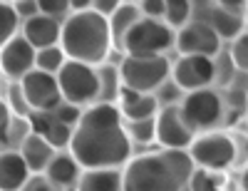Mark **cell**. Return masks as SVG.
Returning <instances> with one entry per match:
<instances>
[{
    "mask_svg": "<svg viewBox=\"0 0 248 191\" xmlns=\"http://www.w3.org/2000/svg\"><path fill=\"white\" fill-rule=\"evenodd\" d=\"M70 152L82 169H119L132 159V139L119 104L94 102L75 124Z\"/></svg>",
    "mask_w": 248,
    "mask_h": 191,
    "instance_id": "6da1fadb",
    "label": "cell"
},
{
    "mask_svg": "<svg viewBox=\"0 0 248 191\" xmlns=\"http://www.w3.org/2000/svg\"><path fill=\"white\" fill-rule=\"evenodd\" d=\"M194 159L184 149H159L129 159L122 169L124 191H184L194 174Z\"/></svg>",
    "mask_w": 248,
    "mask_h": 191,
    "instance_id": "7a4b0ae2",
    "label": "cell"
},
{
    "mask_svg": "<svg viewBox=\"0 0 248 191\" xmlns=\"http://www.w3.org/2000/svg\"><path fill=\"white\" fill-rule=\"evenodd\" d=\"M112 42L114 40H112V30H109V17L99 15L97 10L72 13L62 23L60 45L67 52L70 60L102 65L109 57Z\"/></svg>",
    "mask_w": 248,
    "mask_h": 191,
    "instance_id": "3957f363",
    "label": "cell"
},
{
    "mask_svg": "<svg viewBox=\"0 0 248 191\" xmlns=\"http://www.w3.org/2000/svg\"><path fill=\"white\" fill-rule=\"evenodd\" d=\"M119 72L127 87L156 95L161 84L171 80V62L167 55H124Z\"/></svg>",
    "mask_w": 248,
    "mask_h": 191,
    "instance_id": "277c9868",
    "label": "cell"
},
{
    "mask_svg": "<svg viewBox=\"0 0 248 191\" xmlns=\"http://www.w3.org/2000/svg\"><path fill=\"white\" fill-rule=\"evenodd\" d=\"M174 45H176L174 28L167 20H154V17H141L122 40L124 55H164Z\"/></svg>",
    "mask_w": 248,
    "mask_h": 191,
    "instance_id": "5b68a950",
    "label": "cell"
},
{
    "mask_svg": "<svg viewBox=\"0 0 248 191\" xmlns=\"http://www.w3.org/2000/svg\"><path fill=\"white\" fill-rule=\"evenodd\" d=\"M57 82L62 90V99L77 107H90L99 97V72L97 65L79 60H67L65 67L57 72Z\"/></svg>",
    "mask_w": 248,
    "mask_h": 191,
    "instance_id": "8992f818",
    "label": "cell"
},
{
    "mask_svg": "<svg viewBox=\"0 0 248 191\" xmlns=\"http://www.w3.org/2000/svg\"><path fill=\"white\" fill-rule=\"evenodd\" d=\"M189 154L196 166L201 169H214V172H223L236 161V142L226 132H203L201 137L194 139L189 146Z\"/></svg>",
    "mask_w": 248,
    "mask_h": 191,
    "instance_id": "52a82bcc",
    "label": "cell"
},
{
    "mask_svg": "<svg viewBox=\"0 0 248 191\" xmlns=\"http://www.w3.org/2000/svg\"><path fill=\"white\" fill-rule=\"evenodd\" d=\"M181 112L196 132H211L214 127L223 119V99L211 87L184 92Z\"/></svg>",
    "mask_w": 248,
    "mask_h": 191,
    "instance_id": "ba28073f",
    "label": "cell"
},
{
    "mask_svg": "<svg viewBox=\"0 0 248 191\" xmlns=\"http://www.w3.org/2000/svg\"><path fill=\"white\" fill-rule=\"evenodd\" d=\"M194 139H196V129L184 117L181 104H164L156 114V144L161 149L189 152Z\"/></svg>",
    "mask_w": 248,
    "mask_h": 191,
    "instance_id": "9c48e42d",
    "label": "cell"
},
{
    "mask_svg": "<svg viewBox=\"0 0 248 191\" xmlns=\"http://www.w3.org/2000/svg\"><path fill=\"white\" fill-rule=\"evenodd\" d=\"M171 80L184 92L211 87L216 80V60L206 55H181L171 65Z\"/></svg>",
    "mask_w": 248,
    "mask_h": 191,
    "instance_id": "30bf717a",
    "label": "cell"
},
{
    "mask_svg": "<svg viewBox=\"0 0 248 191\" xmlns=\"http://www.w3.org/2000/svg\"><path fill=\"white\" fill-rule=\"evenodd\" d=\"M20 87H23V95L32 112H52L62 102V90H60L57 75L43 72L37 67L20 80Z\"/></svg>",
    "mask_w": 248,
    "mask_h": 191,
    "instance_id": "8fae6325",
    "label": "cell"
},
{
    "mask_svg": "<svg viewBox=\"0 0 248 191\" xmlns=\"http://www.w3.org/2000/svg\"><path fill=\"white\" fill-rule=\"evenodd\" d=\"M35 57L37 48L25 35H15L0 48V70L10 80H23L28 72L35 70Z\"/></svg>",
    "mask_w": 248,
    "mask_h": 191,
    "instance_id": "7c38bea8",
    "label": "cell"
},
{
    "mask_svg": "<svg viewBox=\"0 0 248 191\" xmlns=\"http://www.w3.org/2000/svg\"><path fill=\"white\" fill-rule=\"evenodd\" d=\"M176 50L181 55L216 57L221 50V37L209 23H186L176 32Z\"/></svg>",
    "mask_w": 248,
    "mask_h": 191,
    "instance_id": "4fadbf2b",
    "label": "cell"
},
{
    "mask_svg": "<svg viewBox=\"0 0 248 191\" xmlns=\"http://www.w3.org/2000/svg\"><path fill=\"white\" fill-rule=\"evenodd\" d=\"M23 35L32 42V45L40 50V48H50V45H57L60 37H62V23L52 15H45V13H37L28 20H23Z\"/></svg>",
    "mask_w": 248,
    "mask_h": 191,
    "instance_id": "5bb4252c",
    "label": "cell"
},
{
    "mask_svg": "<svg viewBox=\"0 0 248 191\" xmlns=\"http://www.w3.org/2000/svg\"><path fill=\"white\" fill-rule=\"evenodd\" d=\"M30 166L20 149L0 152V191H20L30 179Z\"/></svg>",
    "mask_w": 248,
    "mask_h": 191,
    "instance_id": "9a60e30c",
    "label": "cell"
},
{
    "mask_svg": "<svg viewBox=\"0 0 248 191\" xmlns=\"http://www.w3.org/2000/svg\"><path fill=\"white\" fill-rule=\"evenodd\" d=\"M20 154H23V159L28 161L32 174H45L50 161H52V157H55V146L45 137L30 134L23 144H20Z\"/></svg>",
    "mask_w": 248,
    "mask_h": 191,
    "instance_id": "2e32d148",
    "label": "cell"
},
{
    "mask_svg": "<svg viewBox=\"0 0 248 191\" xmlns=\"http://www.w3.org/2000/svg\"><path fill=\"white\" fill-rule=\"evenodd\" d=\"M77 191H124L119 169H85L77 181Z\"/></svg>",
    "mask_w": 248,
    "mask_h": 191,
    "instance_id": "e0dca14e",
    "label": "cell"
},
{
    "mask_svg": "<svg viewBox=\"0 0 248 191\" xmlns=\"http://www.w3.org/2000/svg\"><path fill=\"white\" fill-rule=\"evenodd\" d=\"M82 164L75 159V154L70 152V154H55L52 157V161H50V166H47V176L55 181V184H60L62 189H67V186H77V181H79V176H82Z\"/></svg>",
    "mask_w": 248,
    "mask_h": 191,
    "instance_id": "ac0fdd59",
    "label": "cell"
},
{
    "mask_svg": "<svg viewBox=\"0 0 248 191\" xmlns=\"http://www.w3.org/2000/svg\"><path fill=\"white\" fill-rule=\"evenodd\" d=\"M144 15H141V10H139V5H134V3H122L112 15H109V30H112V40L114 42H119L122 45V40H124V35H127L139 20H141Z\"/></svg>",
    "mask_w": 248,
    "mask_h": 191,
    "instance_id": "d6986e66",
    "label": "cell"
},
{
    "mask_svg": "<svg viewBox=\"0 0 248 191\" xmlns=\"http://www.w3.org/2000/svg\"><path fill=\"white\" fill-rule=\"evenodd\" d=\"M97 72H99V97H97V102H112V104H117L119 90L124 84L119 67L102 62V65H97Z\"/></svg>",
    "mask_w": 248,
    "mask_h": 191,
    "instance_id": "ffe728a7",
    "label": "cell"
},
{
    "mask_svg": "<svg viewBox=\"0 0 248 191\" xmlns=\"http://www.w3.org/2000/svg\"><path fill=\"white\" fill-rule=\"evenodd\" d=\"M209 25L218 32L221 40H236L243 32V20L236 13H229L223 8H216L209 13Z\"/></svg>",
    "mask_w": 248,
    "mask_h": 191,
    "instance_id": "44dd1931",
    "label": "cell"
},
{
    "mask_svg": "<svg viewBox=\"0 0 248 191\" xmlns=\"http://www.w3.org/2000/svg\"><path fill=\"white\" fill-rule=\"evenodd\" d=\"M30 134H32L30 119L23 117V114H13V117L8 119V124L3 127V132H0V144H8V146H15V149H20V144H23Z\"/></svg>",
    "mask_w": 248,
    "mask_h": 191,
    "instance_id": "7402d4cb",
    "label": "cell"
},
{
    "mask_svg": "<svg viewBox=\"0 0 248 191\" xmlns=\"http://www.w3.org/2000/svg\"><path fill=\"white\" fill-rule=\"evenodd\" d=\"M67 52L62 50V45H50V48H40L37 50V57H35V67L43 70V72H50V75H57L67 62Z\"/></svg>",
    "mask_w": 248,
    "mask_h": 191,
    "instance_id": "603a6c76",
    "label": "cell"
},
{
    "mask_svg": "<svg viewBox=\"0 0 248 191\" xmlns=\"http://www.w3.org/2000/svg\"><path fill=\"white\" fill-rule=\"evenodd\" d=\"M189 186H191V191H226V176H223V172L196 166L189 179Z\"/></svg>",
    "mask_w": 248,
    "mask_h": 191,
    "instance_id": "cb8c5ba5",
    "label": "cell"
},
{
    "mask_svg": "<svg viewBox=\"0 0 248 191\" xmlns=\"http://www.w3.org/2000/svg\"><path fill=\"white\" fill-rule=\"evenodd\" d=\"M124 119H147V117H156L159 114V97L156 95H141L137 102L127 104V107H119Z\"/></svg>",
    "mask_w": 248,
    "mask_h": 191,
    "instance_id": "d4e9b609",
    "label": "cell"
},
{
    "mask_svg": "<svg viewBox=\"0 0 248 191\" xmlns=\"http://www.w3.org/2000/svg\"><path fill=\"white\" fill-rule=\"evenodd\" d=\"M127 124V134L132 139V144H152L156 142V117H147V119H124Z\"/></svg>",
    "mask_w": 248,
    "mask_h": 191,
    "instance_id": "484cf974",
    "label": "cell"
},
{
    "mask_svg": "<svg viewBox=\"0 0 248 191\" xmlns=\"http://www.w3.org/2000/svg\"><path fill=\"white\" fill-rule=\"evenodd\" d=\"M17 25H20V15H17L15 5L0 0V48L17 35Z\"/></svg>",
    "mask_w": 248,
    "mask_h": 191,
    "instance_id": "4316f807",
    "label": "cell"
},
{
    "mask_svg": "<svg viewBox=\"0 0 248 191\" xmlns=\"http://www.w3.org/2000/svg\"><path fill=\"white\" fill-rule=\"evenodd\" d=\"M191 17V0H167V15L164 20L171 28H184Z\"/></svg>",
    "mask_w": 248,
    "mask_h": 191,
    "instance_id": "83f0119b",
    "label": "cell"
},
{
    "mask_svg": "<svg viewBox=\"0 0 248 191\" xmlns=\"http://www.w3.org/2000/svg\"><path fill=\"white\" fill-rule=\"evenodd\" d=\"M229 55L233 60L236 70L248 72V30H243L236 40H231V52Z\"/></svg>",
    "mask_w": 248,
    "mask_h": 191,
    "instance_id": "f1b7e54d",
    "label": "cell"
},
{
    "mask_svg": "<svg viewBox=\"0 0 248 191\" xmlns=\"http://www.w3.org/2000/svg\"><path fill=\"white\" fill-rule=\"evenodd\" d=\"M8 107L13 114H23V117H28L32 112L25 95H23V87H20V80H13V84L8 87Z\"/></svg>",
    "mask_w": 248,
    "mask_h": 191,
    "instance_id": "f546056e",
    "label": "cell"
},
{
    "mask_svg": "<svg viewBox=\"0 0 248 191\" xmlns=\"http://www.w3.org/2000/svg\"><path fill=\"white\" fill-rule=\"evenodd\" d=\"M20 191H65V189L55 184L47 174H30V179L25 181V186Z\"/></svg>",
    "mask_w": 248,
    "mask_h": 191,
    "instance_id": "4dcf8cb0",
    "label": "cell"
},
{
    "mask_svg": "<svg viewBox=\"0 0 248 191\" xmlns=\"http://www.w3.org/2000/svg\"><path fill=\"white\" fill-rule=\"evenodd\" d=\"M55 112V117L57 119H62V122H67V124H77L79 122V117H82V112H79V107H77V104H72V102H65V99H62L60 104H57V107L52 110Z\"/></svg>",
    "mask_w": 248,
    "mask_h": 191,
    "instance_id": "1f68e13d",
    "label": "cell"
},
{
    "mask_svg": "<svg viewBox=\"0 0 248 191\" xmlns=\"http://www.w3.org/2000/svg\"><path fill=\"white\" fill-rule=\"evenodd\" d=\"M139 10L144 17L164 20V15H167V0H139Z\"/></svg>",
    "mask_w": 248,
    "mask_h": 191,
    "instance_id": "d6a6232c",
    "label": "cell"
},
{
    "mask_svg": "<svg viewBox=\"0 0 248 191\" xmlns=\"http://www.w3.org/2000/svg\"><path fill=\"white\" fill-rule=\"evenodd\" d=\"M37 8H40V13L52 15V17H62L67 10H72L70 0H37Z\"/></svg>",
    "mask_w": 248,
    "mask_h": 191,
    "instance_id": "836d02e7",
    "label": "cell"
},
{
    "mask_svg": "<svg viewBox=\"0 0 248 191\" xmlns=\"http://www.w3.org/2000/svg\"><path fill=\"white\" fill-rule=\"evenodd\" d=\"M15 10H17L20 20H28V17H32V15L40 13L37 0H15Z\"/></svg>",
    "mask_w": 248,
    "mask_h": 191,
    "instance_id": "e575fe53",
    "label": "cell"
},
{
    "mask_svg": "<svg viewBox=\"0 0 248 191\" xmlns=\"http://www.w3.org/2000/svg\"><path fill=\"white\" fill-rule=\"evenodd\" d=\"M122 3H124V0H92V10H97L99 15H105V17H109Z\"/></svg>",
    "mask_w": 248,
    "mask_h": 191,
    "instance_id": "d590c367",
    "label": "cell"
},
{
    "mask_svg": "<svg viewBox=\"0 0 248 191\" xmlns=\"http://www.w3.org/2000/svg\"><path fill=\"white\" fill-rule=\"evenodd\" d=\"M216 5L218 8H223V10H229V13H241V10H246V5H248V0H216Z\"/></svg>",
    "mask_w": 248,
    "mask_h": 191,
    "instance_id": "8d00e7d4",
    "label": "cell"
},
{
    "mask_svg": "<svg viewBox=\"0 0 248 191\" xmlns=\"http://www.w3.org/2000/svg\"><path fill=\"white\" fill-rule=\"evenodd\" d=\"M13 117L10 107H8V102H0V132H3V127L8 124V119Z\"/></svg>",
    "mask_w": 248,
    "mask_h": 191,
    "instance_id": "74e56055",
    "label": "cell"
},
{
    "mask_svg": "<svg viewBox=\"0 0 248 191\" xmlns=\"http://www.w3.org/2000/svg\"><path fill=\"white\" fill-rule=\"evenodd\" d=\"M72 13H82V10H92V0H70Z\"/></svg>",
    "mask_w": 248,
    "mask_h": 191,
    "instance_id": "f35d334b",
    "label": "cell"
},
{
    "mask_svg": "<svg viewBox=\"0 0 248 191\" xmlns=\"http://www.w3.org/2000/svg\"><path fill=\"white\" fill-rule=\"evenodd\" d=\"M241 191H248V166L241 172Z\"/></svg>",
    "mask_w": 248,
    "mask_h": 191,
    "instance_id": "ab89813d",
    "label": "cell"
},
{
    "mask_svg": "<svg viewBox=\"0 0 248 191\" xmlns=\"http://www.w3.org/2000/svg\"><path fill=\"white\" fill-rule=\"evenodd\" d=\"M246 154H248V137H246Z\"/></svg>",
    "mask_w": 248,
    "mask_h": 191,
    "instance_id": "60d3db41",
    "label": "cell"
},
{
    "mask_svg": "<svg viewBox=\"0 0 248 191\" xmlns=\"http://www.w3.org/2000/svg\"><path fill=\"white\" fill-rule=\"evenodd\" d=\"M246 15H248V5H246Z\"/></svg>",
    "mask_w": 248,
    "mask_h": 191,
    "instance_id": "b9f144b4",
    "label": "cell"
},
{
    "mask_svg": "<svg viewBox=\"0 0 248 191\" xmlns=\"http://www.w3.org/2000/svg\"><path fill=\"white\" fill-rule=\"evenodd\" d=\"M246 104H248V102H246Z\"/></svg>",
    "mask_w": 248,
    "mask_h": 191,
    "instance_id": "7bdbcfd3",
    "label": "cell"
}]
</instances>
